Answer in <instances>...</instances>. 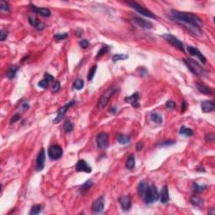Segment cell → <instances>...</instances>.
Returning a JSON list of instances; mask_svg holds the SVG:
<instances>
[{
  "instance_id": "6da1fadb",
  "label": "cell",
  "mask_w": 215,
  "mask_h": 215,
  "mask_svg": "<svg viewBox=\"0 0 215 215\" xmlns=\"http://www.w3.org/2000/svg\"><path fill=\"white\" fill-rule=\"evenodd\" d=\"M171 18L196 36H201L202 35L201 29L202 21L197 14L171 9Z\"/></svg>"
},
{
  "instance_id": "7a4b0ae2",
  "label": "cell",
  "mask_w": 215,
  "mask_h": 215,
  "mask_svg": "<svg viewBox=\"0 0 215 215\" xmlns=\"http://www.w3.org/2000/svg\"><path fill=\"white\" fill-rule=\"evenodd\" d=\"M185 65L188 67L191 73H193L198 77H204L206 74L208 73L207 71L205 70L203 67H201V65L198 63L197 60H194L191 58H186L183 60Z\"/></svg>"
},
{
  "instance_id": "3957f363",
  "label": "cell",
  "mask_w": 215,
  "mask_h": 215,
  "mask_svg": "<svg viewBox=\"0 0 215 215\" xmlns=\"http://www.w3.org/2000/svg\"><path fill=\"white\" fill-rule=\"evenodd\" d=\"M118 92V87H109L108 90H106L104 92L103 95L101 96V97L99 98L98 100V103H97V108L99 109H103L106 105L108 103V101L110 100V98L114 94Z\"/></svg>"
},
{
  "instance_id": "277c9868",
  "label": "cell",
  "mask_w": 215,
  "mask_h": 215,
  "mask_svg": "<svg viewBox=\"0 0 215 215\" xmlns=\"http://www.w3.org/2000/svg\"><path fill=\"white\" fill-rule=\"evenodd\" d=\"M127 4L129 6L134 9L135 11H137L138 13H140L141 15H144L145 17L148 18H151V19H155L156 17L155 16V14L151 11H150L147 9H145L144 7H143L140 4H139L136 2H127Z\"/></svg>"
},
{
  "instance_id": "5b68a950",
  "label": "cell",
  "mask_w": 215,
  "mask_h": 215,
  "mask_svg": "<svg viewBox=\"0 0 215 215\" xmlns=\"http://www.w3.org/2000/svg\"><path fill=\"white\" fill-rule=\"evenodd\" d=\"M158 199H159V193H158L156 187L154 184L149 185L147 193H146L144 201L147 204H151V203H153L154 202L157 201Z\"/></svg>"
},
{
  "instance_id": "8992f818",
  "label": "cell",
  "mask_w": 215,
  "mask_h": 215,
  "mask_svg": "<svg viewBox=\"0 0 215 215\" xmlns=\"http://www.w3.org/2000/svg\"><path fill=\"white\" fill-rule=\"evenodd\" d=\"M162 37L164 38L165 40H166L167 42L171 44L172 46L176 47L177 49H178L179 50H181L182 52H184L185 49H184V46L183 44L181 42V40L177 39V37L172 35L171 34H166V35H163Z\"/></svg>"
},
{
  "instance_id": "52a82bcc",
  "label": "cell",
  "mask_w": 215,
  "mask_h": 215,
  "mask_svg": "<svg viewBox=\"0 0 215 215\" xmlns=\"http://www.w3.org/2000/svg\"><path fill=\"white\" fill-rule=\"evenodd\" d=\"M63 154L62 148L58 144L50 145L48 149V155L51 160H59Z\"/></svg>"
},
{
  "instance_id": "ba28073f",
  "label": "cell",
  "mask_w": 215,
  "mask_h": 215,
  "mask_svg": "<svg viewBox=\"0 0 215 215\" xmlns=\"http://www.w3.org/2000/svg\"><path fill=\"white\" fill-rule=\"evenodd\" d=\"M75 104H76V101L71 100L70 101L69 103H67V104H65L63 107L60 108H59V110H58V112H57L56 118L53 121L54 124H58L60 120H62V118H63L64 116H65V114H66V113H67V111L68 110L71 106L75 105Z\"/></svg>"
},
{
  "instance_id": "9c48e42d",
  "label": "cell",
  "mask_w": 215,
  "mask_h": 215,
  "mask_svg": "<svg viewBox=\"0 0 215 215\" xmlns=\"http://www.w3.org/2000/svg\"><path fill=\"white\" fill-rule=\"evenodd\" d=\"M96 143L99 149H106L108 146V134L101 132L96 137Z\"/></svg>"
},
{
  "instance_id": "30bf717a",
  "label": "cell",
  "mask_w": 215,
  "mask_h": 215,
  "mask_svg": "<svg viewBox=\"0 0 215 215\" xmlns=\"http://www.w3.org/2000/svg\"><path fill=\"white\" fill-rule=\"evenodd\" d=\"M45 163H46V152L44 149H41V151L37 155L35 161V170L37 171H42L45 167Z\"/></svg>"
},
{
  "instance_id": "8fae6325",
  "label": "cell",
  "mask_w": 215,
  "mask_h": 215,
  "mask_svg": "<svg viewBox=\"0 0 215 215\" xmlns=\"http://www.w3.org/2000/svg\"><path fill=\"white\" fill-rule=\"evenodd\" d=\"M93 213H102L104 209V197H99L96 199L92 206Z\"/></svg>"
},
{
  "instance_id": "7c38bea8",
  "label": "cell",
  "mask_w": 215,
  "mask_h": 215,
  "mask_svg": "<svg viewBox=\"0 0 215 215\" xmlns=\"http://www.w3.org/2000/svg\"><path fill=\"white\" fill-rule=\"evenodd\" d=\"M132 21L136 25L140 27V28H143V29H152L153 28V24L151 23V21H148V20H145L144 19H141L140 17H134L132 19Z\"/></svg>"
},
{
  "instance_id": "4fadbf2b",
  "label": "cell",
  "mask_w": 215,
  "mask_h": 215,
  "mask_svg": "<svg viewBox=\"0 0 215 215\" xmlns=\"http://www.w3.org/2000/svg\"><path fill=\"white\" fill-rule=\"evenodd\" d=\"M187 49H188V53L190 54L191 56H197L198 59H199V60L201 61L202 63L206 64V62H207V59H206V57H205L204 56H203V55L199 51V50H198V48L191 46H188L187 47Z\"/></svg>"
},
{
  "instance_id": "5bb4252c",
  "label": "cell",
  "mask_w": 215,
  "mask_h": 215,
  "mask_svg": "<svg viewBox=\"0 0 215 215\" xmlns=\"http://www.w3.org/2000/svg\"><path fill=\"white\" fill-rule=\"evenodd\" d=\"M30 9L32 10L33 12H35L37 14H39L40 16L43 17H49L50 15V10L47 8H40V7H37L35 5H34L32 3L30 4Z\"/></svg>"
},
{
  "instance_id": "9a60e30c",
  "label": "cell",
  "mask_w": 215,
  "mask_h": 215,
  "mask_svg": "<svg viewBox=\"0 0 215 215\" xmlns=\"http://www.w3.org/2000/svg\"><path fill=\"white\" fill-rule=\"evenodd\" d=\"M75 169L77 171H84L87 173H90L92 171V167L84 160H79L77 161L75 166Z\"/></svg>"
},
{
  "instance_id": "2e32d148",
  "label": "cell",
  "mask_w": 215,
  "mask_h": 215,
  "mask_svg": "<svg viewBox=\"0 0 215 215\" xmlns=\"http://www.w3.org/2000/svg\"><path fill=\"white\" fill-rule=\"evenodd\" d=\"M118 201H119L121 207L124 211L130 210L131 207H132V201H131V198L129 196H122L119 198Z\"/></svg>"
},
{
  "instance_id": "e0dca14e",
  "label": "cell",
  "mask_w": 215,
  "mask_h": 215,
  "mask_svg": "<svg viewBox=\"0 0 215 215\" xmlns=\"http://www.w3.org/2000/svg\"><path fill=\"white\" fill-rule=\"evenodd\" d=\"M139 97H140V94L138 92L133 93L129 97H126L124 98V101L128 103V104H130L132 106L135 108H140V103H139Z\"/></svg>"
},
{
  "instance_id": "ac0fdd59",
  "label": "cell",
  "mask_w": 215,
  "mask_h": 215,
  "mask_svg": "<svg viewBox=\"0 0 215 215\" xmlns=\"http://www.w3.org/2000/svg\"><path fill=\"white\" fill-rule=\"evenodd\" d=\"M201 108L203 113H210L215 110V104L213 100H205L201 103Z\"/></svg>"
},
{
  "instance_id": "d6986e66",
  "label": "cell",
  "mask_w": 215,
  "mask_h": 215,
  "mask_svg": "<svg viewBox=\"0 0 215 215\" xmlns=\"http://www.w3.org/2000/svg\"><path fill=\"white\" fill-rule=\"evenodd\" d=\"M196 87L202 94H205V95H213V90L212 89L211 87L203 83L196 82Z\"/></svg>"
},
{
  "instance_id": "ffe728a7",
  "label": "cell",
  "mask_w": 215,
  "mask_h": 215,
  "mask_svg": "<svg viewBox=\"0 0 215 215\" xmlns=\"http://www.w3.org/2000/svg\"><path fill=\"white\" fill-rule=\"evenodd\" d=\"M28 21L30 24L31 26H33L34 28H35L37 30H42L45 29V24L40 22V20H38L36 18L32 16H29L28 18Z\"/></svg>"
},
{
  "instance_id": "44dd1931",
  "label": "cell",
  "mask_w": 215,
  "mask_h": 215,
  "mask_svg": "<svg viewBox=\"0 0 215 215\" xmlns=\"http://www.w3.org/2000/svg\"><path fill=\"white\" fill-rule=\"evenodd\" d=\"M148 188H149V185L147 184V182H145L144 181H140V182L139 183V186H138V193H139L140 197L143 200H144L145 196H146Z\"/></svg>"
},
{
  "instance_id": "7402d4cb",
  "label": "cell",
  "mask_w": 215,
  "mask_h": 215,
  "mask_svg": "<svg viewBox=\"0 0 215 215\" xmlns=\"http://www.w3.org/2000/svg\"><path fill=\"white\" fill-rule=\"evenodd\" d=\"M161 202L162 203H166L170 200V197H169V191H168V187L166 185H164L163 188H161V194L159 195Z\"/></svg>"
},
{
  "instance_id": "603a6c76",
  "label": "cell",
  "mask_w": 215,
  "mask_h": 215,
  "mask_svg": "<svg viewBox=\"0 0 215 215\" xmlns=\"http://www.w3.org/2000/svg\"><path fill=\"white\" fill-rule=\"evenodd\" d=\"M190 202H191V204L193 205L194 207H197V208H202L203 205H204L203 199L200 198L198 195H192L191 198H190Z\"/></svg>"
},
{
  "instance_id": "cb8c5ba5",
  "label": "cell",
  "mask_w": 215,
  "mask_h": 215,
  "mask_svg": "<svg viewBox=\"0 0 215 215\" xmlns=\"http://www.w3.org/2000/svg\"><path fill=\"white\" fill-rule=\"evenodd\" d=\"M18 70H19V67H17V66H11V67L9 68L8 71H7V77H8L9 79H13V78H14L15 76H16Z\"/></svg>"
},
{
  "instance_id": "d4e9b609",
  "label": "cell",
  "mask_w": 215,
  "mask_h": 215,
  "mask_svg": "<svg viewBox=\"0 0 215 215\" xmlns=\"http://www.w3.org/2000/svg\"><path fill=\"white\" fill-rule=\"evenodd\" d=\"M179 133L181 135H184L186 137H191L193 135V131L191 130L190 128L186 127V126H181L180 128V130H179Z\"/></svg>"
},
{
  "instance_id": "484cf974",
  "label": "cell",
  "mask_w": 215,
  "mask_h": 215,
  "mask_svg": "<svg viewBox=\"0 0 215 215\" xmlns=\"http://www.w3.org/2000/svg\"><path fill=\"white\" fill-rule=\"evenodd\" d=\"M135 166V159H134V155H129L126 160L125 162V167L129 169V170H133Z\"/></svg>"
},
{
  "instance_id": "4316f807",
  "label": "cell",
  "mask_w": 215,
  "mask_h": 215,
  "mask_svg": "<svg viewBox=\"0 0 215 215\" xmlns=\"http://www.w3.org/2000/svg\"><path fill=\"white\" fill-rule=\"evenodd\" d=\"M207 188H208L207 185H199L196 182L192 184V191H194L195 193H201Z\"/></svg>"
},
{
  "instance_id": "83f0119b",
  "label": "cell",
  "mask_w": 215,
  "mask_h": 215,
  "mask_svg": "<svg viewBox=\"0 0 215 215\" xmlns=\"http://www.w3.org/2000/svg\"><path fill=\"white\" fill-rule=\"evenodd\" d=\"M117 140L121 144H127L130 142V137L124 134H118L117 136Z\"/></svg>"
},
{
  "instance_id": "f1b7e54d",
  "label": "cell",
  "mask_w": 215,
  "mask_h": 215,
  "mask_svg": "<svg viewBox=\"0 0 215 215\" xmlns=\"http://www.w3.org/2000/svg\"><path fill=\"white\" fill-rule=\"evenodd\" d=\"M93 185V183L92 180H87V181H86V182L83 183V184L82 185V187H81V192H82V193H85L86 191L89 190V188H90Z\"/></svg>"
},
{
  "instance_id": "f546056e",
  "label": "cell",
  "mask_w": 215,
  "mask_h": 215,
  "mask_svg": "<svg viewBox=\"0 0 215 215\" xmlns=\"http://www.w3.org/2000/svg\"><path fill=\"white\" fill-rule=\"evenodd\" d=\"M84 87V82L82 79L81 78H77L76 80L74 81L73 83V88L76 90H81L82 89V87Z\"/></svg>"
},
{
  "instance_id": "4dcf8cb0",
  "label": "cell",
  "mask_w": 215,
  "mask_h": 215,
  "mask_svg": "<svg viewBox=\"0 0 215 215\" xmlns=\"http://www.w3.org/2000/svg\"><path fill=\"white\" fill-rule=\"evenodd\" d=\"M129 58V56L128 55H125V54H116L114 55L112 57V60L114 62H117L118 60H126Z\"/></svg>"
},
{
  "instance_id": "1f68e13d",
  "label": "cell",
  "mask_w": 215,
  "mask_h": 215,
  "mask_svg": "<svg viewBox=\"0 0 215 215\" xmlns=\"http://www.w3.org/2000/svg\"><path fill=\"white\" fill-rule=\"evenodd\" d=\"M41 211H42V205H40V204L34 205L33 207H32V208H31V210H30V214L37 215V214H39Z\"/></svg>"
},
{
  "instance_id": "d6a6232c",
  "label": "cell",
  "mask_w": 215,
  "mask_h": 215,
  "mask_svg": "<svg viewBox=\"0 0 215 215\" xmlns=\"http://www.w3.org/2000/svg\"><path fill=\"white\" fill-rule=\"evenodd\" d=\"M63 129L66 133H70V132L73 130V124L70 120L65 121V123L63 124Z\"/></svg>"
},
{
  "instance_id": "836d02e7",
  "label": "cell",
  "mask_w": 215,
  "mask_h": 215,
  "mask_svg": "<svg viewBox=\"0 0 215 215\" xmlns=\"http://www.w3.org/2000/svg\"><path fill=\"white\" fill-rule=\"evenodd\" d=\"M151 120L153 121V122H155V123H156V124H161L162 123V121H163V118H162V117H161V115H160L159 114H156V113H154V114H152L151 115Z\"/></svg>"
},
{
  "instance_id": "e575fe53",
  "label": "cell",
  "mask_w": 215,
  "mask_h": 215,
  "mask_svg": "<svg viewBox=\"0 0 215 215\" xmlns=\"http://www.w3.org/2000/svg\"><path fill=\"white\" fill-rule=\"evenodd\" d=\"M0 10L3 12H9L10 7L9 3H7L6 1H1L0 2Z\"/></svg>"
},
{
  "instance_id": "d590c367",
  "label": "cell",
  "mask_w": 215,
  "mask_h": 215,
  "mask_svg": "<svg viewBox=\"0 0 215 215\" xmlns=\"http://www.w3.org/2000/svg\"><path fill=\"white\" fill-rule=\"evenodd\" d=\"M96 70H97V66H96V65H94V66H93V67H91L90 70L88 71V73H87V80H93V78L94 77V75H95V72H96Z\"/></svg>"
},
{
  "instance_id": "8d00e7d4",
  "label": "cell",
  "mask_w": 215,
  "mask_h": 215,
  "mask_svg": "<svg viewBox=\"0 0 215 215\" xmlns=\"http://www.w3.org/2000/svg\"><path fill=\"white\" fill-rule=\"evenodd\" d=\"M108 50H109V46H107V45H104L103 46L101 47L100 50H98V52H97V58L102 56H104V54L106 53L107 51H108Z\"/></svg>"
},
{
  "instance_id": "74e56055",
  "label": "cell",
  "mask_w": 215,
  "mask_h": 215,
  "mask_svg": "<svg viewBox=\"0 0 215 215\" xmlns=\"http://www.w3.org/2000/svg\"><path fill=\"white\" fill-rule=\"evenodd\" d=\"M54 38L57 40H62L68 38V33H58L54 35Z\"/></svg>"
},
{
  "instance_id": "f35d334b",
  "label": "cell",
  "mask_w": 215,
  "mask_h": 215,
  "mask_svg": "<svg viewBox=\"0 0 215 215\" xmlns=\"http://www.w3.org/2000/svg\"><path fill=\"white\" fill-rule=\"evenodd\" d=\"M176 143V141L174 140H164L161 142L159 144V146H161V147H165V146H169V145H172Z\"/></svg>"
},
{
  "instance_id": "ab89813d",
  "label": "cell",
  "mask_w": 215,
  "mask_h": 215,
  "mask_svg": "<svg viewBox=\"0 0 215 215\" xmlns=\"http://www.w3.org/2000/svg\"><path fill=\"white\" fill-rule=\"evenodd\" d=\"M8 35H9L8 30H4V29L1 30V31H0V40H1V41H4L5 39L8 37Z\"/></svg>"
},
{
  "instance_id": "60d3db41",
  "label": "cell",
  "mask_w": 215,
  "mask_h": 215,
  "mask_svg": "<svg viewBox=\"0 0 215 215\" xmlns=\"http://www.w3.org/2000/svg\"><path fill=\"white\" fill-rule=\"evenodd\" d=\"M166 108L167 109H174L176 108V104H175L174 101L172 100H168L166 103Z\"/></svg>"
},
{
  "instance_id": "b9f144b4",
  "label": "cell",
  "mask_w": 215,
  "mask_h": 215,
  "mask_svg": "<svg viewBox=\"0 0 215 215\" xmlns=\"http://www.w3.org/2000/svg\"><path fill=\"white\" fill-rule=\"evenodd\" d=\"M49 84H50V82H49L48 81H46V79H43V80L40 81V82H38V86L40 87H41V88H46V87L49 86Z\"/></svg>"
},
{
  "instance_id": "7bdbcfd3",
  "label": "cell",
  "mask_w": 215,
  "mask_h": 215,
  "mask_svg": "<svg viewBox=\"0 0 215 215\" xmlns=\"http://www.w3.org/2000/svg\"><path fill=\"white\" fill-rule=\"evenodd\" d=\"M29 108H30L29 103L24 102V103H23V104H21V106H20V108H19V110H20V112H25V111H27L29 109Z\"/></svg>"
},
{
  "instance_id": "ee69618b",
  "label": "cell",
  "mask_w": 215,
  "mask_h": 215,
  "mask_svg": "<svg viewBox=\"0 0 215 215\" xmlns=\"http://www.w3.org/2000/svg\"><path fill=\"white\" fill-rule=\"evenodd\" d=\"M204 139L206 142H213V141L214 140V134H213V133L206 134Z\"/></svg>"
},
{
  "instance_id": "f6af8a7d",
  "label": "cell",
  "mask_w": 215,
  "mask_h": 215,
  "mask_svg": "<svg viewBox=\"0 0 215 215\" xmlns=\"http://www.w3.org/2000/svg\"><path fill=\"white\" fill-rule=\"evenodd\" d=\"M79 45H80V46L82 49H87V47L90 46V43H89V41L87 40H82L79 42Z\"/></svg>"
},
{
  "instance_id": "bcb514c9",
  "label": "cell",
  "mask_w": 215,
  "mask_h": 215,
  "mask_svg": "<svg viewBox=\"0 0 215 215\" xmlns=\"http://www.w3.org/2000/svg\"><path fill=\"white\" fill-rule=\"evenodd\" d=\"M20 118H21V116H20V114H13V116L11 118V119H10V124H14V123H16L17 121L20 120Z\"/></svg>"
},
{
  "instance_id": "7dc6e473",
  "label": "cell",
  "mask_w": 215,
  "mask_h": 215,
  "mask_svg": "<svg viewBox=\"0 0 215 215\" xmlns=\"http://www.w3.org/2000/svg\"><path fill=\"white\" fill-rule=\"evenodd\" d=\"M53 92L54 93H57L58 91L60 89V83L59 81H55V82L53 84Z\"/></svg>"
},
{
  "instance_id": "c3c4849f",
  "label": "cell",
  "mask_w": 215,
  "mask_h": 215,
  "mask_svg": "<svg viewBox=\"0 0 215 215\" xmlns=\"http://www.w3.org/2000/svg\"><path fill=\"white\" fill-rule=\"evenodd\" d=\"M44 79H46V81H48L49 82H54V80H55V78H54L53 76H51V75L49 73H45V75H44Z\"/></svg>"
},
{
  "instance_id": "681fc988",
  "label": "cell",
  "mask_w": 215,
  "mask_h": 215,
  "mask_svg": "<svg viewBox=\"0 0 215 215\" xmlns=\"http://www.w3.org/2000/svg\"><path fill=\"white\" fill-rule=\"evenodd\" d=\"M143 148H144V144L143 143H141V142L137 143V144H136V151H140Z\"/></svg>"
},
{
  "instance_id": "f907efd6",
  "label": "cell",
  "mask_w": 215,
  "mask_h": 215,
  "mask_svg": "<svg viewBox=\"0 0 215 215\" xmlns=\"http://www.w3.org/2000/svg\"><path fill=\"white\" fill-rule=\"evenodd\" d=\"M186 109H187V103H186V101H182V104H181V113H183V112H185L186 111Z\"/></svg>"
},
{
  "instance_id": "816d5d0a",
  "label": "cell",
  "mask_w": 215,
  "mask_h": 215,
  "mask_svg": "<svg viewBox=\"0 0 215 215\" xmlns=\"http://www.w3.org/2000/svg\"><path fill=\"white\" fill-rule=\"evenodd\" d=\"M82 31L81 30H78V31H77V35H77V37H80L81 35H82Z\"/></svg>"
}]
</instances>
